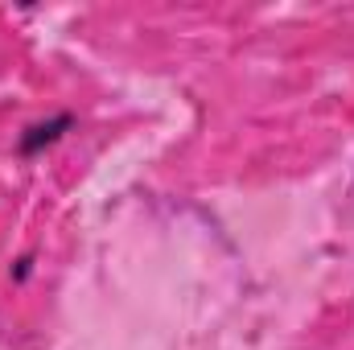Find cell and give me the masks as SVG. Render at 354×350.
Here are the masks:
<instances>
[{
  "label": "cell",
  "instance_id": "1",
  "mask_svg": "<svg viewBox=\"0 0 354 350\" xmlns=\"http://www.w3.org/2000/svg\"><path fill=\"white\" fill-rule=\"evenodd\" d=\"M71 128H75V116H66V111H62V116H54V120H46V124H33V128L21 136L17 153H21V157H37L41 149H50L54 140H62Z\"/></svg>",
  "mask_w": 354,
  "mask_h": 350
}]
</instances>
